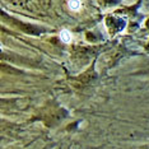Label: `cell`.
<instances>
[{"mask_svg": "<svg viewBox=\"0 0 149 149\" xmlns=\"http://www.w3.org/2000/svg\"><path fill=\"white\" fill-rule=\"evenodd\" d=\"M125 26V22L123 19H117L113 17H108L107 18V27L111 29V32H117L121 31Z\"/></svg>", "mask_w": 149, "mask_h": 149, "instance_id": "2", "label": "cell"}, {"mask_svg": "<svg viewBox=\"0 0 149 149\" xmlns=\"http://www.w3.org/2000/svg\"><path fill=\"white\" fill-rule=\"evenodd\" d=\"M141 149H149V145H147V147H144V148H141Z\"/></svg>", "mask_w": 149, "mask_h": 149, "instance_id": "3", "label": "cell"}, {"mask_svg": "<svg viewBox=\"0 0 149 149\" xmlns=\"http://www.w3.org/2000/svg\"><path fill=\"white\" fill-rule=\"evenodd\" d=\"M6 21H9L10 24H13L14 27H17L18 29L26 32V33H29V35H40V33L47 31L45 28H41L38 26H35V24H28V23H23L21 21H17L14 18H10V17H6Z\"/></svg>", "mask_w": 149, "mask_h": 149, "instance_id": "1", "label": "cell"}]
</instances>
